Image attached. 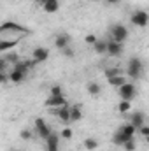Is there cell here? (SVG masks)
<instances>
[{
    "instance_id": "25",
    "label": "cell",
    "mask_w": 149,
    "mask_h": 151,
    "mask_svg": "<svg viewBox=\"0 0 149 151\" xmlns=\"http://www.w3.org/2000/svg\"><path fill=\"white\" fill-rule=\"evenodd\" d=\"M104 74H105V77L109 79V77H114V76H121L123 70H121L119 67H107V69L104 70Z\"/></svg>"
},
{
    "instance_id": "12",
    "label": "cell",
    "mask_w": 149,
    "mask_h": 151,
    "mask_svg": "<svg viewBox=\"0 0 149 151\" xmlns=\"http://www.w3.org/2000/svg\"><path fill=\"white\" fill-rule=\"evenodd\" d=\"M70 42H72V37H70L69 34H65V32H62V34H58V35L54 37V46H56L60 51H62L63 47H69Z\"/></svg>"
},
{
    "instance_id": "2",
    "label": "cell",
    "mask_w": 149,
    "mask_h": 151,
    "mask_svg": "<svg viewBox=\"0 0 149 151\" xmlns=\"http://www.w3.org/2000/svg\"><path fill=\"white\" fill-rule=\"evenodd\" d=\"M117 95H119L121 100L132 102V100L137 97V86H135L133 83H125V84H121V86L117 88Z\"/></svg>"
},
{
    "instance_id": "33",
    "label": "cell",
    "mask_w": 149,
    "mask_h": 151,
    "mask_svg": "<svg viewBox=\"0 0 149 151\" xmlns=\"http://www.w3.org/2000/svg\"><path fill=\"white\" fill-rule=\"evenodd\" d=\"M84 40H86V44H90V46H93V44L97 42V35H95V34H88V35L84 37Z\"/></svg>"
},
{
    "instance_id": "19",
    "label": "cell",
    "mask_w": 149,
    "mask_h": 151,
    "mask_svg": "<svg viewBox=\"0 0 149 151\" xmlns=\"http://www.w3.org/2000/svg\"><path fill=\"white\" fill-rule=\"evenodd\" d=\"M18 39H11V40H0V53H7L11 51L14 46H18Z\"/></svg>"
},
{
    "instance_id": "35",
    "label": "cell",
    "mask_w": 149,
    "mask_h": 151,
    "mask_svg": "<svg viewBox=\"0 0 149 151\" xmlns=\"http://www.w3.org/2000/svg\"><path fill=\"white\" fill-rule=\"evenodd\" d=\"M5 67H7V63L4 62V58L0 56V72H5Z\"/></svg>"
},
{
    "instance_id": "4",
    "label": "cell",
    "mask_w": 149,
    "mask_h": 151,
    "mask_svg": "<svg viewBox=\"0 0 149 151\" xmlns=\"http://www.w3.org/2000/svg\"><path fill=\"white\" fill-rule=\"evenodd\" d=\"M130 21L135 25V27H140V28H146L149 25V14L144 9H137L135 12H132L130 16Z\"/></svg>"
},
{
    "instance_id": "18",
    "label": "cell",
    "mask_w": 149,
    "mask_h": 151,
    "mask_svg": "<svg viewBox=\"0 0 149 151\" xmlns=\"http://www.w3.org/2000/svg\"><path fill=\"white\" fill-rule=\"evenodd\" d=\"M107 83H109V86H112V88H116V90H117L121 84H125V83H126V76L121 74V76H114V77H109V79H107Z\"/></svg>"
},
{
    "instance_id": "23",
    "label": "cell",
    "mask_w": 149,
    "mask_h": 151,
    "mask_svg": "<svg viewBox=\"0 0 149 151\" xmlns=\"http://www.w3.org/2000/svg\"><path fill=\"white\" fill-rule=\"evenodd\" d=\"M2 58H4V62H5V63H12V65H14L16 62H19V55H18V53H14V51H7Z\"/></svg>"
},
{
    "instance_id": "37",
    "label": "cell",
    "mask_w": 149,
    "mask_h": 151,
    "mask_svg": "<svg viewBox=\"0 0 149 151\" xmlns=\"http://www.w3.org/2000/svg\"><path fill=\"white\" fill-rule=\"evenodd\" d=\"M35 2H37L39 5H42V4H44V2H47V0H35Z\"/></svg>"
},
{
    "instance_id": "10",
    "label": "cell",
    "mask_w": 149,
    "mask_h": 151,
    "mask_svg": "<svg viewBox=\"0 0 149 151\" xmlns=\"http://www.w3.org/2000/svg\"><path fill=\"white\" fill-rule=\"evenodd\" d=\"M47 58H49V49L47 47L39 46V47L34 49V53H32V60H35V63H44Z\"/></svg>"
},
{
    "instance_id": "15",
    "label": "cell",
    "mask_w": 149,
    "mask_h": 151,
    "mask_svg": "<svg viewBox=\"0 0 149 151\" xmlns=\"http://www.w3.org/2000/svg\"><path fill=\"white\" fill-rule=\"evenodd\" d=\"M42 9H44L47 14H53V12H56V11L60 9V2H58V0H47V2L42 4Z\"/></svg>"
},
{
    "instance_id": "16",
    "label": "cell",
    "mask_w": 149,
    "mask_h": 151,
    "mask_svg": "<svg viewBox=\"0 0 149 151\" xmlns=\"http://www.w3.org/2000/svg\"><path fill=\"white\" fill-rule=\"evenodd\" d=\"M93 51L98 55H105L107 51V39H97V42L93 44Z\"/></svg>"
},
{
    "instance_id": "11",
    "label": "cell",
    "mask_w": 149,
    "mask_h": 151,
    "mask_svg": "<svg viewBox=\"0 0 149 151\" xmlns=\"http://www.w3.org/2000/svg\"><path fill=\"white\" fill-rule=\"evenodd\" d=\"M0 32H30L28 28L18 25L16 21H4L0 25Z\"/></svg>"
},
{
    "instance_id": "28",
    "label": "cell",
    "mask_w": 149,
    "mask_h": 151,
    "mask_svg": "<svg viewBox=\"0 0 149 151\" xmlns=\"http://www.w3.org/2000/svg\"><path fill=\"white\" fill-rule=\"evenodd\" d=\"M19 137H21L23 141H30V139L34 137V132H32L30 128H23V130L19 132Z\"/></svg>"
},
{
    "instance_id": "29",
    "label": "cell",
    "mask_w": 149,
    "mask_h": 151,
    "mask_svg": "<svg viewBox=\"0 0 149 151\" xmlns=\"http://www.w3.org/2000/svg\"><path fill=\"white\" fill-rule=\"evenodd\" d=\"M72 135H74V130L70 128V127H65L63 130H62V134H60V137H63V139H72Z\"/></svg>"
},
{
    "instance_id": "1",
    "label": "cell",
    "mask_w": 149,
    "mask_h": 151,
    "mask_svg": "<svg viewBox=\"0 0 149 151\" xmlns=\"http://www.w3.org/2000/svg\"><path fill=\"white\" fill-rule=\"evenodd\" d=\"M126 74L132 79H140L144 74V63L140 58H130L128 60V67H126Z\"/></svg>"
},
{
    "instance_id": "13",
    "label": "cell",
    "mask_w": 149,
    "mask_h": 151,
    "mask_svg": "<svg viewBox=\"0 0 149 151\" xmlns=\"http://www.w3.org/2000/svg\"><path fill=\"white\" fill-rule=\"evenodd\" d=\"M128 123H132V125L139 130L142 125H146V114L142 113V111H135V113L130 116V121H128Z\"/></svg>"
},
{
    "instance_id": "36",
    "label": "cell",
    "mask_w": 149,
    "mask_h": 151,
    "mask_svg": "<svg viewBox=\"0 0 149 151\" xmlns=\"http://www.w3.org/2000/svg\"><path fill=\"white\" fill-rule=\"evenodd\" d=\"M119 0H105V4H117Z\"/></svg>"
},
{
    "instance_id": "31",
    "label": "cell",
    "mask_w": 149,
    "mask_h": 151,
    "mask_svg": "<svg viewBox=\"0 0 149 151\" xmlns=\"http://www.w3.org/2000/svg\"><path fill=\"white\" fill-rule=\"evenodd\" d=\"M62 55L65 56V58H74V49L69 46V47H63L62 49Z\"/></svg>"
},
{
    "instance_id": "3",
    "label": "cell",
    "mask_w": 149,
    "mask_h": 151,
    "mask_svg": "<svg viewBox=\"0 0 149 151\" xmlns=\"http://www.w3.org/2000/svg\"><path fill=\"white\" fill-rule=\"evenodd\" d=\"M109 34H111V39L112 40H117V42H125L128 35H130V32H128V28L125 27V25H121V23H116V25H112L111 30H109Z\"/></svg>"
},
{
    "instance_id": "32",
    "label": "cell",
    "mask_w": 149,
    "mask_h": 151,
    "mask_svg": "<svg viewBox=\"0 0 149 151\" xmlns=\"http://www.w3.org/2000/svg\"><path fill=\"white\" fill-rule=\"evenodd\" d=\"M137 134H140L142 137H146V139H148V137H149V127H148V125H142V127L137 130Z\"/></svg>"
},
{
    "instance_id": "20",
    "label": "cell",
    "mask_w": 149,
    "mask_h": 151,
    "mask_svg": "<svg viewBox=\"0 0 149 151\" xmlns=\"http://www.w3.org/2000/svg\"><path fill=\"white\" fill-rule=\"evenodd\" d=\"M82 119V109L79 104L70 106V121H81Z\"/></svg>"
},
{
    "instance_id": "26",
    "label": "cell",
    "mask_w": 149,
    "mask_h": 151,
    "mask_svg": "<svg viewBox=\"0 0 149 151\" xmlns=\"http://www.w3.org/2000/svg\"><path fill=\"white\" fill-rule=\"evenodd\" d=\"M132 109V102H128V100H119V104H117V111L121 114L128 113Z\"/></svg>"
},
{
    "instance_id": "22",
    "label": "cell",
    "mask_w": 149,
    "mask_h": 151,
    "mask_svg": "<svg viewBox=\"0 0 149 151\" xmlns=\"http://www.w3.org/2000/svg\"><path fill=\"white\" fill-rule=\"evenodd\" d=\"M86 90H88V93H90L91 97H98V95H100V91H102V86H100L98 83H95V81H91V83H88V86H86Z\"/></svg>"
},
{
    "instance_id": "21",
    "label": "cell",
    "mask_w": 149,
    "mask_h": 151,
    "mask_svg": "<svg viewBox=\"0 0 149 151\" xmlns=\"http://www.w3.org/2000/svg\"><path fill=\"white\" fill-rule=\"evenodd\" d=\"M117 130H119V132H123V134H125V135H128V137H135V134H137V128H135L132 123H125V125H121Z\"/></svg>"
},
{
    "instance_id": "17",
    "label": "cell",
    "mask_w": 149,
    "mask_h": 151,
    "mask_svg": "<svg viewBox=\"0 0 149 151\" xmlns=\"http://www.w3.org/2000/svg\"><path fill=\"white\" fill-rule=\"evenodd\" d=\"M128 139H133V137H128V135H125L123 132H119V130H116L114 132V135H112V142L116 144V146H123Z\"/></svg>"
},
{
    "instance_id": "9",
    "label": "cell",
    "mask_w": 149,
    "mask_h": 151,
    "mask_svg": "<svg viewBox=\"0 0 149 151\" xmlns=\"http://www.w3.org/2000/svg\"><path fill=\"white\" fill-rule=\"evenodd\" d=\"M44 141H46V151H60V135L56 132H51Z\"/></svg>"
},
{
    "instance_id": "34",
    "label": "cell",
    "mask_w": 149,
    "mask_h": 151,
    "mask_svg": "<svg viewBox=\"0 0 149 151\" xmlns=\"http://www.w3.org/2000/svg\"><path fill=\"white\" fill-rule=\"evenodd\" d=\"M9 81V74H5V72H0V84H5Z\"/></svg>"
},
{
    "instance_id": "24",
    "label": "cell",
    "mask_w": 149,
    "mask_h": 151,
    "mask_svg": "<svg viewBox=\"0 0 149 151\" xmlns=\"http://www.w3.org/2000/svg\"><path fill=\"white\" fill-rule=\"evenodd\" d=\"M82 146H84L88 151H95L97 148H98V141H97V139H93V137H86V139H84V142H82Z\"/></svg>"
},
{
    "instance_id": "14",
    "label": "cell",
    "mask_w": 149,
    "mask_h": 151,
    "mask_svg": "<svg viewBox=\"0 0 149 151\" xmlns=\"http://www.w3.org/2000/svg\"><path fill=\"white\" fill-rule=\"evenodd\" d=\"M27 70H18V69H12L11 72H9V81L11 83H14V84H19V83H23L25 79H27Z\"/></svg>"
},
{
    "instance_id": "38",
    "label": "cell",
    "mask_w": 149,
    "mask_h": 151,
    "mask_svg": "<svg viewBox=\"0 0 149 151\" xmlns=\"http://www.w3.org/2000/svg\"><path fill=\"white\" fill-rule=\"evenodd\" d=\"M11 151H16V150H11Z\"/></svg>"
},
{
    "instance_id": "7",
    "label": "cell",
    "mask_w": 149,
    "mask_h": 151,
    "mask_svg": "<svg viewBox=\"0 0 149 151\" xmlns=\"http://www.w3.org/2000/svg\"><path fill=\"white\" fill-rule=\"evenodd\" d=\"M51 113L54 114L62 123H70V104H65V106H62V107H56V109H49Z\"/></svg>"
},
{
    "instance_id": "27",
    "label": "cell",
    "mask_w": 149,
    "mask_h": 151,
    "mask_svg": "<svg viewBox=\"0 0 149 151\" xmlns=\"http://www.w3.org/2000/svg\"><path fill=\"white\" fill-rule=\"evenodd\" d=\"M121 148H123L125 151H135V150H137V142H135V137H133V139H128V141H126V142H125Z\"/></svg>"
},
{
    "instance_id": "6",
    "label": "cell",
    "mask_w": 149,
    "mask_h": 151,
    "mask_svg": "<svg viewBox=\"0 0 149 151\" xmlns=\"http://www.w3.org/2000/svg\"><path fill=\"white\" fill-rule=\"evenodd\" d=\"M65 104H69L65 95H49V97L46 99V102H44V106H46L47 109H56V107H62V106H65Z\"/></svg>"
},
{
    "instance_id": "30",
    "label": "cell",
    "mask_w": 149,
    "mask_h": 151,
    "mask_svg": "<svg viewBox=\"0 0 149 151\" xmlns=\"http://www.w3.org/2000/svg\"><path fill=\"white\" fill-rule=\"evenodd\" d=\"M49 95H65V93H63V88L60 84H54V86H51Z\"/></svg>"
},
{
    "instance_id": "5",
    "label": "cell",
    "mask_w": 149,
    "mask_h": 151,
    "mask_svg": "<svg viewBox=\"0 0 149 151\" xmlns=\"http://www.w3.org/2000/svg\"><path fill=\"white\" fill-rule=\"evenodd\" d=\"M123 44H125V42H117V40L109 39V40H107V51H105V55H109L112 58L121 56L123 51H125V46H123Z\"/></svg>"
},
{
    "instance_id": "8",
    "label": "cell",
    "mask_w": 149,
    "mask_h": 151,
    "mask_svg": "<svg viewBox=\"0 0 149 151\" xmlns=\"http://www.w3.org/2000/svg\"><path fill=\"white\" fill-rule=\"evenodd\" d=\"M34 125H35V132H37V135L40 139H46L53 130H51V127L42 119V118H35V121H34Z\"/></svg>"
}]
</instances>
